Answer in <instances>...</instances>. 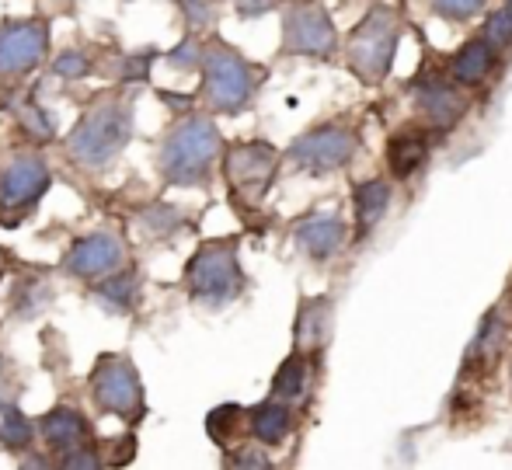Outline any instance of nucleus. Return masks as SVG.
Segmentation results:
<instances>
[{
    "mask_svg": "<svg viewBox=\"0 0 512 470\" xmlns=\"http://www.w3.org/2000/svg\"><path fill=\"white\" fill-rule=\"evenodd\" d=\"M223 154V136L209 115H182L164 133L157 150V171L164 185L206 188L213 182V168Z\"/></svg>",
    "mask_w": 512,
    "mask_h": 470,
    "instance_id": "nucleus-1",
    "label": "nucleus"
},
{
    "mask_svg": "<svg viewBox=\"0 0 512 470\" xmlns=\"http://www.w3.org/2000/svg\"><path fill=\"white\" fill-rule=\"evenodd\" d=\"M136 133L133 119V101L122 98V94H108L98 105H91L84 112V119L70 129L67 136V157L77 161L88 171H105L122 150L129 147Z\"/></svg>",
    "mask_w": 512,
    "mask_h": 470,
    "instance_id": "nucleus-2",
    "label": "nucleus"
},
{
    "mask_svg": "<svg viewBox=\"0 0 512 470\" xmlns=\"http://www.w3.org/2000/svg\"><path fill=\"white\" fill-rule=\"evenodd\" d=\"M248 276L237 258V237H213L196 248L185 265V293L206 310H223L241 300Z\"/></svg>",
    "mask_w": 512,
    "mask_h": 470,
    "instance_id": "nucleus-3",
    "label": "nucleus"
},
{
    "mask_svg": "<svg viewBox=\"0 0 512 470\" xmlns=\"http://www.w3.org/2000/svg\"><path fill=\"white\" fill-rule=\"evenodd\" d=\"M265 81V70L244 60L234 46L220 39H209L203 49V98L209 112L216 115H241L255 101Z\"/></svg>",
    "mask_w": 512,
    "mask_h": 470,
    "instance_id": "nucleus-4",
    "label": "nucleus"
},
{
    "mask_svg": "<svg viewBox=\"0 0 512 470\" xmlns=\"http://www.w3.org/2000/svg\"><path fill=\"white\" fill-rule=\"evenodd\" d=\"M401 14L391 4H373L366 18L345 39V63L363 84H380L391 74L394 53L401 46Z\"/></svg>",
    "mask_w": 512,
    "mask_h": 470,
    "instance_id": "nucleus-5",
    "label": "nucleus"
},
{
    "mask_svg": "<svg viewBox=\"0 0 512 470\" xmlns=\"http://www.w3.org/2000/svg\"><path fill=\"white\" fill-rule=\"evenodd\" d=\"M359 154V133L349 122H317L286 147L283 161L307 175H335Z\"/></svg>",
    "mask_w": 512,
    "mask_h": 470,
    "instance_id": "nucleus-6",
    "label": "nucleus"
},
{
    "mask_svg": "<svg viewBox=\"0 0 512 470\" xmlns=\"http://www.w3.org/2000/svg\"><path fill=\"white\" fill-rule=\"evenodd\" d=\"M88 387H91V401H95L105 415H115L129 425H136L143 415H147L143 380L129 356H119V352L98 356L95 370L88 376Z\"/></svg>",
    "mask_w": 512,
    "mask_h": 470,
    "instance_id": "nucleus-7",
    "label": "nucleus"
},
{
    "mask_svg": "<svg viewBox=\"0 0 512 470\" xmlns=\"http://www.w3.org/2000/svg\"><path fill=\"white\" fill-rule=\"evenodd\" d=\"M53 188V171L42 154H14L0 171V223L14 227Z\"/></svg>",
    "mask_w": 512,
    "mask_h": 470,
    "instance_id": "nucleus-8",
    "label": "nucleus"
},
{
    "mask_svg": "<svg viewBox=\"0 0 512 470\" xmlns=\"http://www.w3.org/2000/svg\"><path fill=\"white\" fill-rule=\"evenodd\" d=\"M283 53L328 60L338 53V32L331 14L317 0H286L283 4Z\"/></svg>",
    "mask_w": 512,
    "mask_h": 470,
    "instance_id": "nucleus-9",
    "label": "nucleus"
},
{
    "mask_svg": "<svg viewBox=\"0 0 512 470\" xmlns=\"http://www.w3.org/2000/svg\"><path fill=\"white\" fill-rule=\"evenodd\" d=\"M279 157L283 154L265 140L234 143V147L223 150V175H227L237 195H244L248 202H262L272 178H276Z\"/></svg>",
    "mask_w": 512,
    "mask_h": 470,
    "instance_id": "nucleus-10",
    "label": "nucleus"
},
{
    "mask_svg": "<svg viewBox=\"0 0 512 470\" xmlns=\"http://www.w3.org/2000/svg\"><path fill=\"white\" fill-rule=\"evenodd\" d=\"M122 262H126V244H122V237L115 234V230L102 227V230H91V234L77 237L67 248V255H63L60 269H63V276H70V279L98 282V279L112 276L115 269H122Z\"/></svg>",
    "mask_w": 512,
    "mask_h": 470,
    "instance_id": "nucleus-11",
    "label": "nucleus"
},
{
    "mask_svg": "<svg viewBox=\"0 0 512 470\" xmlns=\"http://www.w3.org/2000/svg\"><path fill=\"white\" fill-rule=\"evenodd\" d=\"M49 56V25L42 18L0 25V77H25Z\"/></svg>",
    "mask_w": 512,
    "mask_h": 470,
    "instance_id": "nucleus-12",
    "label": "nucleus"
},
{
    "mask_svg": "<svg viewBox=\"0 0 512 470\" xmlns=\"http://www.w3.org/2000/svg\"><path fill=\"white\" fill-rule=\"evenodd\" d=\"M293 244L310 262L324 265L335 255H342V248L349 244V223L335 209H317V213H307L304 220L293 223Z\"/></svg>",
    "mask_w": 512,
    "mask_h": 470,
    "instance_id": "nucleus-13",
    "label": "nucleus"
},
{
    "mask_svg": "<svg viewBox=\"0 0 512 470\" xmlns=\"http://www.w3.org/2000/svg\"><path fill=\"white\" fill-rule=\"evenodd\" d=\"M450 81H439V77H425L422 84L411 88V98H415V112L422 115V122L429 129H453L460 119L467 115V98L460 94V88H453Z\"/></svg>",
    "mask_w": 512,
    "mask_h": 470,
    "instance_id": "nucleus-14",
    "label": "nucleus"
},
{
    "mask_svg": "<svg viewBox=\"0 0 512 470\" xmlns=\"http://www.w3.org/2000/svg\"><path fill=\"white\" fill-rule=\"evenodd\" d=\"M39 436L49 446V453L63 457V453L77 450V446H91V422L70 404H56L39 418Z\"/></svg>",
    "mask_w": 512,
    "mask_h": 470,
    "instance_id": "nucleus-15",
    "label": "nucleus"
},
{
    "mask_svg": "<svg viewBox=\"0 0 512 470\" xmlns=\"http://www.w3.org/2000/svg\"><path fill=\"white\" fill-rule=\"evenodd\" d=\"M331 328H335V303L331 296H304L297 310V324H293V349L314 356L331 342Z\"/></svg>",
    "mask_w": 512,
    "mask_h": 470,
    "instance_id": "nucleus-16",
    "label": "nucleus"
},
{
    "mask_svg": "<svg viewBox=\"0 0 512 470\" xmlns=\"http://www.w3.org/2000/svg\"><path fill=\"white\" fill-rule=\"evenodd\" d=\"M140 289H143L140 269H115L112 276L91 282V303H95L102 314L126 317V314H133L136 303H140Z\"/></svg>",
    "mask_w": 512,
    "mask_h": 470,
    "instance_id": "nucleus-17",
    "label": "nucleus"
},
{
    "mask_svg": "<svg viewBox=\"0 0 512 470\" xmlns=\"http://www.w3.org/2000/svg\"><path fill=\"white\" fill-rule=\"evenodd\" d=\"M429 133L418 126H405L398 129V133L387 140V171H391L398 182H408L411 175H418V171L425 168V161H429Z\"/></svg>",
    "mask_w": 512,
    "mask_h": 470,
    "instance_id": "nucleus-18",
    "label": "nucleus"
},
{
    "mask_svg": "<svg viewBox=\"0 0 512 470\" xmlns=\"http://www.w3.org/2000/svg\"><path fill=\"white\" fill-rule=\"evenodd\" d=\"M293 422L297 418H293L290 401H279V397H269L248 411V432L262 446H283L293 432Z\"/></svg>",
    "mask_w": 512,
    "mask_h": 470,
    "instance_id": "nucleus-19",
    "label": "nucleus"
},
{
    "mask_svg": "<svg viewBox=\"0 0 512 470\" xmlns=\"http://www.w3.org/2000/svg\"><path fill=\"white\" fill-rule=\"evenodd\" d=\"M495 63H499V49H495L485 35H474V39H467L464 46L453 53L450 77L457 84H464V88H471V84H481L492 74Z\"/></svg>",
    "mask_w": 512,
    "mask_h": 470,
    "instance_id": "nucleus-20",
    "label": "nucleus"
},
{
    "mask_svg": "<svg viewBox=\"0 0 512 470\" xmlns=\"http://www.w3.org/2000/svg\"><path fill=\"white\" fill-rule=\"evenodd\" d=\"M394 199V188L387 178H366L352 188V206H356V237L363 241L373 227L387 216Z\"/></svg>",
    "mask_w": 512,
    "mask_h": 470,
    "instance_id": "nucleus-21",
    "label": "nucleus"
},
{
    "mask_svg": "<svg viewBox=\"0 0 512 470\" xmlns=\"http://www.w3.org/2000/svg\"><path fill=\"white\" fill-rule=\"evenodd\" d=\"M133 223L143 237L150 241H164V237H175L178 230L185 227V209L175 206V202H147L133 213Z\"/></svg>",
    "mask_w": 512,
    "mask_h": 470,
    "instance_id": "nucleus-22",
    "label": "nucleus"
},
{
    "mask_svg": "<svg viewBox=\"0 0 512 470\" xmlns=\"http://www.w3.org/2000/svg\"><path fill=\"white\" fill-rule=\"evenodd\" d=\"M39 436V425L11 401H0V446L11 453H25L32 450V439Z\"/></svg>",
    "mask_w": 512,
    "mask_h": 470,
    "instance_id": "nucleus-23",
    "label": "nucleus"
},
{
    "mask_svg": "<svg viewBox=\"0 0 512 470\" xmlns=\"http://www.w3.org/2000/svg\"><path fill=\"white\" fill-rule=\"evenodd\" d=\"M307 356L304 352L293 349L290 356L279 363L276 376H272V397H279V401H300V397L307 394Z\"/></svg>",
    "mask_w": 512,
    "mask_h": 470,
    "instance_id": "nucleus-24",
    "label": "nucleus"
},
{
    "mask_svg": "<svg viewBox=\"0 0 512 470\" xmlns=\"http://www.w3.org/2000/svg\"><path fill=\"white\" fill-rule=\"evenodd\" d=\"M244 425H248V411H244L241 404H220V408H213L206 415L209 439H213L216 446H223V450L234 443V436L244 429Z\"/></svg>",
    "mask_w": 512,
    "mask_h": 470,
    "instance_id": "nucleus-25",
    "label": "nucleus"
},
{
    "mask_svg": "<svg viewBox=\"0 0 512 470\" xmlns=\"http://www.w3.org/2000/svg\"><path fill=\"white\" fill-rule=\"evenodd\" d=\"M49 303H53V286H49L46 279H25L18 289H14L11 310L18 321H32V317H39Z\"/></svg>",
    "mask_w": 512,
    "mask_h": 470,
    "instance_id": "nucleus-26",
    "label": "nucleus"
},
{
    "mask_svg": "<svg viewBox=\"0 0 512 470\" xmlns=\"http://www.w3.org/2000/svg\"><path fill=\"white\" fill-rule=\"evenodd\" d=\"M488 7V0H429V11L446 25H467Z\"/></svg>",
    "mask_w": 512,
    "mask_h": 470,
    "instance_id": "nucleus-27",
    "label": "nucleus"
},
{
    "mask_svg": "<svg viewBox=\"0 0 512 470\" xmlns=\"http://www.w3.org/2000/svg\"><path fill=\"white\" fill-rule=\"evenodd\" d=\"M481 35H485L499 53H509L512 49V4H502V7H495V11H488Z\"/></svg>",
    "mask_w": 512,
    "mask_h": 470,
    "instance_id": "nucleus-28",
    "label": "nucleus"
},
{
    "mask_svg": "<svg viewBox=\"0 0 512 470\" xmlns=\"http://www.w3.org/2000/svg\"><path fill=\"white\" fill-rule=\"evenodd\" d=\"M18 119H21V126L35 136V140H53L56 136V115L46 112L42 105H35V101H21Z\"/></svg>",
    "mask_w": 512,
    "mask_h": 470,
    "instance_id": "nucleus-29",
    "label": "nucleus"
},
{
    "mask_svg": "<svg viewBox=\"0 0 512 470\" xmlns=\"http://www.w3.org/2000/svg\"><path fill=\"white\" fill-rule=\"evenodd\" d=\"M203 49L206 42H199V32H189L175 49H168V67L171 70H203Z\"/></svg>",
    "mask_w": 512,
    "mask_h": 470,
    "instance_id": "nucleus-30",
    "label": "nucleus"
},
{
    "mask_svg": "<svg viewBox=\"0 0 512 470\" xmlns=\"http://www.w3.org/2000/svg\"><path fill=\"white\" fill-rule=\"evenodd\" d=\"M53 74L63 77V81H84V77L95 74V63L84 49H63L53 60Z\"/></svg>",
    "mask_w": 512,
    "mask_h": 470,
    "instance_id": "nucleus-31",
    "label": "nucleus"
},
{
    "mask_svg": "<svg viewBox=\"0 0 512 470\" xmlns=\"http://www.w3.org/2000/svg\"><path fill=\"white\" fill-rule=\"evenodd\" d=\"M223 464L227 467H272V460H269V453L262 450V443H244V446H227V457H223Z\"/></svg>",
    "mask_w": 512,
    "mask_h": 470,
    "instance_id": "nucleus-32",
    "label": "nucleus"
},
{
    "mask_svg": "<svg viewBox=\"0 0 512 470\" xmlns=\"http://www.w3.org/2000/svg\"><path fill=\"white\" fill-rule=\"evenodd\" d=\"M102 460L108 467H122V464H129V460H136V436L105 439V443H102Z\"/></svg>",
    "mask_w": 512,
    "mask_h": 470,
    "instance_id": "nucleus-33",
    "label": "nucleus"
},
{
    "mask_svg": "<svg viewBox=\"0 0 512 470\" xmlns=\"http://www.w3.org/2000/svg\"><path fill=\"white\" fill-rule=\"evenodd\" d=\"M60 467H67V470H98V467H105V460H102V453L91 450V446H77V450L63 453Z\"/></svg>",
    "mask_w": 512,
    "mask_h": 470,
    "instance_id": "nucleus-34",
    "label": "nucleus"
},
{
    "mask_svg": "<svg viewBox=\"0 0 512 470\" xmlns=\"http://www.w3.org/2000/svg\"><path fill=\"white\" fill-rule=\"evenodd\" d=\"M182 11L185 18H189V28L192 32H203L216 21V7L206 4V0H182Z\"/></svg>",
    "mask_w": 512,
    "mask_h": 470,
    "instance_id": "nucleus-35",
    "label": "nucleus"
},
{
    "mask_svg": "<svg viewBox=\"0 0 512 470\" xmlns=\"http://www.w3.org/2000/svg\"><path fill=\"white\" fill-rule=\"evenodd\" d=\"M150 56L154 53H136V56H126L122 60V81H147V74H150Z\"/></svg>",
    "mask_w": 512,
    "mask_h": 470,
    "instance_id": "nucleus-36",
    "label": "nucleus"
},
{
    "mask_svg": "<svg viewBox=\"0 0 512 470\" xmlns=\"http://www.w3.org/2000/svg\"><path fill=\"white\" fill-rule=\"evenodd\" d=\"M234 11L241 18H262V14L272 11V0H234Z\"/></svg>",
    "mask_w": 512,
    "mask_h": 470,
    "instance_id": "nucleus-37",
    "label": "nucleus"
},
{
    "mask_svg": "<svg viewBox=\"0 0 512 470\" xmlns=\"http://www.w3.org/2000/svg\"><path fill=\"white\" fill-rule=\"evenodd\" d=\"M49 464H53V460H49V457H35L32 450L21 453V467H49Z\"/></svg>",
    "mask_w": 512,
    "mask_h": 470,
    "instance_id": "nucleus-38",
    "label": "nucleus"
},
{
    "mask_svg": "<svg viewBox=\"0 0 512 470\" xmlns=\"http://www.w3.org/2000/svg\"><path fill=\"white\" fill-rule=\"evenodd\" d=\"M161 101H164V105H171V108H189L192 105V98H182V94H168V91H161Z\"/></svg>",
    "mask_w": 512,
    "mask_h": 470,
    "instance_id": "nucleus-39",
    "label": "nucleus"
},
{
    "mask_svg": "<svg viewBox=\"0 0 512 470\" xmlns=\"http://www.w3.org/2000/svg\"><path fill=\"white\" fill-rule=\"evenodd\" d=\"M7 390H11V376H7V370L0 366V401H7Z\"/></svg>",
    "mask_w": 512,
    "mask_h": 470,
    "instance_id": "nucleus-40",
    "label": "nucleus"
},
{
    "mask_svg": "<svg viewBox=\"0 0 512 470\" xmlns=\"http://www.w3.org/2000/svg\"><path fill=\"white\" fill-rule=\"evenodd\" d=\"M7 269H11V255H7V248H0V282H4Z\"/></svg>",
    "mask_w": 512,
    "mask_h": 470,
    "instance_id": "nucleus-41",
    "label": "nucleus"
},
{
    "mask_svg": "<svg viewBox=\"0 0 512 470\" xmlns=\"http://www.w3.org/2000/svg\"><path fill=\"white\" fill-rule=\"evenodd\" d=\"M126 4H133V0H126Z\"/></svg>",
    "mask_w": 512,
    "mask_h": 470,
    "instance_id": "nucleus-42",
    "label": "nucleus"
},
{
    "mask_svg": "<svg viewBox=\"0 0 512 470\" xmlns=\"http://www.w3.org/2000/svg\"><path fill=\"white\" fill-rule=\"evenodd\" d=\"M506 4H512V0H506Z\"/></svg>",
    "mask_w": 512,
    "mask_h": 470,
    "instance_id": "nucleus-43",
    "label": "nucleus"
},
{
    "mask_svg": "<svg viewBox=\"0 0 512 470\" xmlns=\"http://www.w3.org/2000/svg\"><path fill=\"white\" fill-rule=\"evenodd\" d=\"M178 4H182V0H178Z\"/></svg>",
    "mask_w": 512,
    "mask_h": 470,
    "instance_id": "nucleus-44",
    "label": "nucleus"
}]
</instances>
